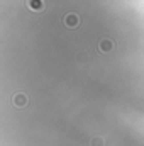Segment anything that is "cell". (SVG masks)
Here are the masks:
<instances>
[{"label": "cell", "mask_w": 144, "mask_h": 146, "mask_svg": "<svg viewBox=\"0 0 144 146\" xmlns=\"http://www.w3.org/2000/svg\"><path fill=\"white\" fill-rule=\"evenodd\" d=\"M78 22H80V17H78L76 14H68V15L65 17V21H63V24H65L68 29L76 27V26H78Z\"/></svg>", "instance_id": "cell-1"}, {"label": "cell", "mask_w": 144, "mask_h": 146, "mask_svg": "<svg viewBox=\"0 0 144 146\" xmlns=\"http://www.w3.org/2000/svg\"><path fill=\"white\" fill-rule=\"evenodd\" d=\"M12 102H14L15 107H26L27 106V97L24 94H15L14 99H12Z\"/></svg>", "instance_id": "cell-2"}, {"label": "cell", "mask_w": 144, "mask_h": 146, "mask_svg": "<svg viewBox=\"0 0 144 146\" xmlns=\"http://www.w3.org/2000/svg\"><path fill=\"white\" fill-rule=\"evenodd\" d=\"M27 5L32 10H42L44 9V2L42 0H27Z\"/></svg>", "instance_id": "cell-3"}, {"label": "cell", "mask_w": 144, "mask_h": 146, "mask_svg": "<svg viewBox=\"0 0 144 146\" xmlns=\"http://www.w3.org/2000/svg\"><path fill=\"white\" fill-rule=\"evenodd\" d=\"M112 48H114V44H112V41H108V39H104V41L100 42V51H105V53H108Z\"/></svg>", "instance_id": "cell-4"}, {"label": "cell", "mask_w": 144, "mask_h": 146, "mask_svg": "<svg viewBox=\"0 0 144 146\" xmlns=\"http://www.w3.org/2000/svg\"><path fill=\"white\" fill-rule=\"evenodd\" d=\"M90 145L92 146H104V138H92V141H90Z\"/></svg>", "instance_id": "cell-5"}]
</instances>
